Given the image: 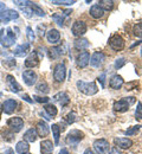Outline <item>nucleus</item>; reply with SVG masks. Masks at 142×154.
<instances>
[{"label": "nucleus", "instance_id": "49530a36", "mask_svg": "<svg viewBox=\"0 0 142 154\" xmlns=\"http://www.w3.org/2000/svg\"><path fill=\"white\" fill-rule=\"evenodd\" d=\"M83 154H95V153H94V151H92L91 148H86V149L84 151V153H83Z\"/></svg>", "mask_w": 142, "mask_h": 154}, {"label": "nucleus", "instance_id": "dca6fc26", "mask_svg": "<svg viewBox=\"0 0 142 154\" xmlns=\"http://www.w3.org/2000/svg\"><path fill=\"white\" fill-rule=\"evenodd\" d=\"M30 51V44L29 43H24L21 45H18L14 51H13V55L16 57H25Z\"/></svg>", "mask_w": 142, "mask_h": 154}, {"label": "nucleus", "instance_id": "5701e85b", "mask_svg": "<svg viewBox=\"0 0 142 154\" xmlns=\"http://www.w3.org/2000/svg\"><path fill=\"white\" fill-rule=\"evenodd\" d=\"M90 16L95 19H100L104 16V10L98 5H92L90 8Z\"/></svg>", "mask_w": 142, "mask_h": 154}, {"label": "nucleus", "instance_id": "a211bd4d", "mask_svg": "<svg viewBox=\"0 0 142 154\" xmlns=\"http://www.w3.org/2000/svg\"><path fill=\"white\" fill-rule=\"evenodd\" d=\"M38 63H39V58H38L37 52H36V51H32V52L27 56L26 60H25V66H26V68H35V66L38 65Z\"/></svg>", "mask_w": 142, "mask_h": 154}, {"label": "nucleus", "instance_id": "f8f14e48", "mask_svg": "<svg viewBox=\"0 0 142 154\" xmlns=\"http://www.w3.org/2000/svg\"><path fill=\"white\" fill-rule=\"evenodd\" d=\"M37 74L33 71V70H26V71H24V74H23V79H24V82H25V84L26 85H33V84H36V82H37Z\"/></svg>", "mask_w": 142, "mask_h": 154}, {"label": "nucleus", "instance_id": "6e6552de", "mask_svg": "<svg viewBox=\"0 0 142 154\" xmlns=\"http://www.w3.org/2000/svg\"><path fill=\"white\" fill-rule=\"evenodd\" d=\"M71 32L75 37L77 38H81V36H83L85 32H86V25L84 21L82 20H76L71 27Z\"/></svg>", "mask_w": 142, "mask_h": 154}, {"label": "nucleus", "instance_id": "37998d69", "mask_svg": "<svg viewBox=\"0 0 142 154\" xmlns=\"http://www.w3.org/2000/svg\"><path fill=\"white\" fill-rule=\"evenodd\" d=\"M38 31H39V32H38L39 36H41V37H44V35H45V26H44V25H39V26H38Z\"/></svg>", "mask_w": 142, "mask_h": 154}, {"label": "nucleus", "instance_id": "e433bc0d", "mask_svg": "<svg viewBox=\"0 0 142 154\" xmlns=\"http://www.w3.org/2000/svg\"><path fill=\"white\" fill-rule=\"evenodd\" d=\"M76 113L75 112H71V113H69L66 117H65V120H66V122L69 123V125H71V123H74L75 121H76Z\"/></svg>", "mask_w": 142, "mask_h": 154}, {"label": "nucleus", "instance_id": "0eeeda50", "mask_svg": "<svg viewBox=\"0 0 142 154\" xmlns=\"http://www.w3.org/2000/svg\"><path fill=\"white\" fill-rule=\"evenodd\" d=\"M7 126L10 127L12 133H19L24 127V121L21 117H11L7 121Z\"/></svg>", "mask_w": 142, "mask_h": 154}, {"label": "nucleus", "instance_id": "8fccbe9b", "mask_svg": "<svg viewBox=\"0 0 142 154\" xmlns=\"http://www.w3.org/2000/svg\"><path fill=\"white\" fill-rule=\"evenodd\" d=\"M23 100H25V101H27L29 103H32V100H30V97L27 96V95H24V96H23Z\"/></svg>", "mask_w": 142, "mask_h": 154}, {"label": "nucleus", "instance_id": "6ab92c4d", "mask_svg": "<svg viewBox=\"0 0 142 154\" xmlns=\"http://www.w3.org/2000/svg\"><path fill=\"white\" fill-rule=\"evenodd\" d=\"M90 63V54L88 51H82L77 56V65L80 68H85Z\"/></svg>", "mask_w": 142, "mask_h": 154}, {"label": "nucleus", "instance_id": "de8ad7c7", "mask_svg": "<svg viewBox=\"0 0 142 154\" xmlns=\"http://www.w3.org/2000/svg\"><path fill=\"white\" fill-rule=\"evenodd\" d=\"M104 77H105V74H102L101 77L98 78V81H101V83H102V87L104 85Z\"/></svg>", "mask_w": 142, "mask_h": 154}, {"label": "nucleus", "instance_id": "473e14b6", "mask_svg": "<svg viewBox=\"0 0 142 154\" xmlns=\"http://www.w3.org/2000/svg\"><path fill=\"white\" fill-rule=\"evenodd\" d=\"M62 54H63V51H62V48H52L51 50H50V58H58L61 56Z\"/></svg>", "mask_w": 142, "mask_h": 154}, {"label": "nucleus", "instance_id": "79ce46f5", "mask_svg": "<svg viewBox=\"0 0 142 154\" xmlns=\"http://www.w3.org/2000/svg\"><path fill=\"white\" fill-rule=\"evenodd\" d=\"M124 64H125V59H124V58H119V59H116V62H115V68H116V69H120Z\"/></svg>", "mask_w": 142, "mask_h": 154}, {"label": "nucleus", "instance_id": "c756f323", "mask_svg": "<svg viewBox=\"0 0 142 154\" xmlns=\"http://www.w3.org/2000/svg\"><path fill=\"white\" fill-rule=\"evenodd\" d=\"M52 134L55 137V143H59V136H61V127L58 125H52Z\"/></svg>", "mask_w": 142, "mask_h": 154}, {"label": "nucleus", "instance_id": "2eb2a0df", "mask_svg": "<svg viewBox=\"0 0 142 154\" xmlns=\"http://www.w3.org/2000/svg\"><path fill=\"white\" fill-rule=\"evenodd\" d=\"M2 108V112L5 113V114H12L14 110H16V108H17V102L14 101V100H6L4 103H2V106H1Z\"/></svg>", "mask_w": 142, "mask_h": 154}, {"label": "nucleus", "instance_id": "7ed1b4c3", "mask_svg": "<svg viewBox=\"0 0 142 154\" xmlns=\"http://www.w3.org/2000/svg\"><path fill=\"white\" fill-rule=\"evenodd\" d=\"M135 103V97H124L114 103V109L119 113H124L129 110V107Z\"/></svg>", "mask_w": 142, "mask_h": 154}, {"label": "nucleus", "instance_id": "ddd939ff", "mask_svg": "<svg viewBox=\"0 0 142 154\" xmlns=\"http://www.w3.org/2000/svg\"><path fill=\"white\" fill-rule=\"evenodd\" d=\"M36 131H37L38 136H41V137H45V136H47L49 133H50V127H49V125H47L45 121L41 120V121H38V123H37Z\"/></svg>", "mask_w": 142, "mask_h": 154}, {"label": "nucleus", "instance_id": "a19ab883", "mask_svg": "<svg viewBox=\"0 0 142 154\" xmlns=\"http://www.w3.org/2000/svg\"><path fill=\"white\" fill-rule=\"evenodd\" d=\"M33 98H35V101H37L38 103H47L49 101H50V98L49 97H41V96H33Z\"/></svg>", "mask_w": 142, "mask_h": 154}, {"label": "nucleus", "instance_id": "a18cd8bd", "mask_svg": "<svg viewBox=\"0 0 142 154\" xmlns=\"http://www.w3.org/2000/svg\"><path fill=\"white\" fill-rule=\"evenodd\" d=\"M134 85H137V82H133V83L127 84V90H133V87Z\"/></svg>", "mask_w": 142, "mask_h": 154}, {"label": "nucleus", "instance_id": "c03bdc74", "mask_svg": "<svg viewBox=\"0 0 142 154\" xmlns=\"http://www.w3.org/2000/svg\"><path fill=\"white\" fill-rule=\"evenodd\" d=\"M109 154H122V153L119 151V148H117V147H114V148H111V149H110Z\"/></svg>", "mask_w": 142, "mask_h": 154}, {"label": "nucleus", "instance_id": "20e7f679", "mask_svg": "<svg viewBox=\"0 0 142 154\" xmlns=\"http://www.w3.org/2000/svg\"><path fill=\"white\" fill-rule=\"evenodd\" d=\"M83 137H84V134L82 133L81 131H78V129H72L68 136H66V139H65V142L68 143V145H70V146H77L78 143H80V141L83 140Z\"/></svg>", "mask_w": 142, "mask_h": 154}, {"label": "nucleus", "instance_id": "5fc2aeb1", "mask_svg": "<svg viewBox=\"0 0 142 154\" xmlns=\"http://www.w3.org/2000/svg\"><path fill=\"white\" fill-rule=\"evenodd\" d=\"M25 154H31V153H25Z\"/></svg>", "mask_w": 142, "mask_h": 154}, {"label": "nucleus", "instance_id": "7c9ffc66", "mask_svg": "<svg viewBox=\"0 0 142 154\" xmlns=\"http://www.w3.org/2000/svg\"><path fill=\"white\" fill-rule=\"evenodd\" d=\"M31 10H32L33 14H37V16H39V17H44V16H45V13H44V11L41 10V6L37 5V4H35V2H31Z\"/></svg>", "mask_w": 142, "mask_h": 154}, {"label": "nucleus", "instance_id": "72a5a7b5", "mask_svg": "<svg viewBox=\"0 0 142 154\" xmlns=\"http://www.w3.org/2000/svg\"><path fill=\"white\" fill-rule=\"evenodd\" d=\"M140 128H141V126H133V127H130V128H128V129L125 131V135H128V136L135 135L140 131Z\"/></svg>", "mask_w": 142, "mask_h": 154}, {"label": "nucleus", "instance_id": "603ef678", "mask_svg": "<svg viewBox=\"0 0 142 154\" xmlns=\"http://www.w3.org/2000/svg\"><path fill=\"white\" fill-rule=\"evenodd\" d=\"M4 8H5V4H4V2H1V1H0V10H1V11H2V10H4Z\"/></svg>", "mask_w": 142, "mask_h": 154}, {"label": "nucleus", "instance_id": "9d476101", "mask_svg": "<svg viewBox=\"0 0 142 154\" xmlns=\"http://www.w3.org/2000/svg\"><path fill=\"white\" fill-rule=\"evenodd\" d=\"M109 45L113 50L115 51H121L124 48V39L122 38L120 35H114L109 39Z\"/></svg>", "mask_w": 142, "mask_h": 154}, {"label": "nucleus", "instance_id": "4be33fe9", "mask_svg": "<svg viewBox=\"0 0 142 154\" xmlns=\"http://www.w3.org/2000/svg\"><path fill=\"white\" fill-rule=\"evenodd\" d=\"M41 154H51L53 152V143L51 140H44L41 143Z\"/></svg>", "mask_w": 142, "mask_h": 154}, {"label": "nucleus", "instance_id": "39448f33", "mask_svg": "<svg viewBox=\"0 0 142 154\" xmlns=\"http://www.w3.org/2000/svg\"><path fill=\"white\" fill-rule=\"evenodd\" d=\"M19 17V13L14 10H2L0 11V24H7L11 20L17 19Z\"/></svg>", "mask_w": 142, "mask_h": 154}, {"label": "nucleus", "instance_id": "a878e982", "mask_svg": "<svg viewBox=\"0 0 142 154\" xmlns=\"http://www.w3.org/2000/svg\"><path fill=\"white\" fill-rule=\"evenodd\" d=\"M53 100L57 101V102H59L62 107H65V106L70 102L69 96L66 95V93H58V94H56V95L53 96Z\"/></svg>", "mask_w": 142, "mask_h": 154}, {"label": "nucleus", "instance_id": "bb28decb", "mask_svg": "<svg viewBox=\"0 0 142 154\" xmlns=\"http://www.w3.org/2000/svg\"><path fill=\"white\" fill-rule=\"evenodd\" d=\"M74 45L77 50H85L89 46V42L85 38H77L74 42Z\"/></svg>", "mask_w": 142, "mask_h": 154}, {"label": "nucleus", "instance_id": "c85d7f7f", "mask_svg": "<svg viewBox=\"0 0 142 154\" xmlns=\"http://www.w3.org/2000/svg\"><path fill=\"white\" fill-rule=\"evenodd\" d=\"M36 89H37L38 91L43 93V94H47V93L50 91V88H49V85H47V83H46L45 81L38 82V84L36 85Z\"/></svg>", "mask_w": 142, "mask_h": 154}, {"label": "nucleus", "instance_id": "423d86ee", "mask_svg": "<svg viewBox=\"0 0 142 154\" xmlns=\"http://www.w3.org/2000/svg\"><path fill=\"white\" fill-rule=\"evenodd\" d=\"M66 76V68L64 63H58L56 64L55 69H53V78L56 82H63Z\"/></svg>", "mask_w": 142, "mask_h": 154}, {"label": "nucleus", "instance_id": "aec40b11", "mask_svg": "<svg viewBox=\"0 0 142 154\" xmlns=\"http://www.w3.org/2000/svg\"><path fill=\"white\" fill-rule=\"evenodd\" d=\"M6 81H7V85H8V88L11 89V91H13V93H19V91L21 90L20 84L16 81V78H14L13 76L7 75Z\"/></svg>", "mask_w": 142, "mask_h": 154}, {"label": "nucleus", "instance_id": "58836bf2", "mask_svg": "<svg viewBox=\"0 0 142 154\" xmlns=\"http://www.w3.org/2000/svg\"><path fill=\"white\" fill-rule=\"evenodd\" d=\"M135 117L137 120H142V103L137 102V108L135 110Z\"/></svg>", "mask_w": 142, "mask_h": 154}, {"label": "nucleus", "instance_id": "3c124183", "mask_svg": "<svg viewBox=\"0 0 142 154\" xmlns=\"http://www.w3.org/2000/svg\"><path fill=\"white\" fill-rule=\"evenodd\" d=\"M59 154H69V151H68L66 148H62L61 152H59Z\"/></svg>", "mask_w": 142, "mask_h": 154}, {"label": "nucleus", "instance_id": "2f4dec72", "mask_svg": "<svg viewBox=\"0 0 142 154\" xmlns=\"http://www.w3.org/2000/svg\"><path fill=\"white\" fill-rule=\"evenodd\" d=\"M45 112L49 114V116L57 115V108H56L55 104H46L45 106Z\"/></svg>", "mask_w": 142, "mask_h": 154}, {"label": "nucleus", "instance_id": "4468645a", "mask_svg": "<svg viewBox=\"0 0 142 154\" xmlns=\"http://www.w3.org/2000/svg\"><path fill=\"white\" fill-rule=\"evenodd\" d=\"M46 39H47L49 43H51V44H53V45H55V44H58V43L61 42V33H59L58 30L51 29V30H49L47 33H46Z\"/></svg>", "mask_w": 142, "mask_h": 154}, {"label": "nucleus", "instance_id": "864d4df0", "mask_svg": "<svg viewBox=\"0 0 142 154\" xmlns=\"http://www.w3.org/2000/svg\"><path fill=\"white\" fill-rule=\"evenodd\" d=\"M141 56H142V48H141Z\"/></svg>", "mask_w": 142, "mask_h": 154}, {"label": "nucleus", "instance_id": "cd10ccee", "mask_svg": "<svg viewBox=\"0 0 142 154\" xmlns=\"http://www.w3.org/2000/svg\"><path fill=\"white\" fill-rule=\"evenodd\" d=\"M97 5L101 6L104 11H110L114 7V1L113 0H101V1H98Z\"/></svg>", "mask_w": 142, "mask_h": 154}, {"label": "nucleus", "instance_id": "f257e3e1", "mask_svg": "<svg viewBox=\"0 0 142 154\" xmlns=\"http://www.w3.org/2000/svg\"><path fill=\"white\" fill-rule=\"evenodd\" d=\"M16 43V35L12 32V29H2L0 31V44L4 48H11Z\"/></svg>", "mask_w": 142, "mask_h": 154}, {"label": "nucleus", "instance_id": "09e8293b", "mask_svg": "<svg viewBox=\"0 0 142 154\" xmlns=\"http://www.w3.org/2000/svg\"><path fill=\"white\" fill-rule=\"evenodd\" d=\"M5 154H14V151H13L12 148H7V149L5 151Z\"/></svg>", "mask_w": 142, "mask_h": 154}, {"label": "nucleus", "instance_id": "393cba45", "mask_svg": "<svg viewBox=\"0 0 142 154\" xmlns=\"http://www.w3.org/2000/svg\"><path fill=\"white\" fill-rule=\"evenodd\" d=\"M16 151H17V153H19V154L29 153V151H30V145H29V142H26L25 140L19 141V142L17 143V146H16Z\"/></svg>", "mask_w": 142, "mask_h": 154}, {"label": "nucleus", "instance_id": "412c9836", "mask_svg": "<svg viewBox=\"0 0 142 154\" xmlns=\"http://www.w3.org/2000/svg\"><path fill=\"white\" fill-rule=\"evenodd\" d=\"M123 84H124V81L120 75H114L109 81V85L113 89H120Z\"/></svg>", "mask_w": 142, "mask_h": 154}, {"label": "nucleus", "instance_id": "f03ea898", "mask_svg": "<svg viewBox=\"0 0 142 154\" xmlns=\"http://www.w3.org/2000/svg\"><path fill=\"white\" fill-rule=\"evenodd\" d=\"M77 88L83 94L88 96H92L98 91V88L95 82H84V81H78L77 82Z\"/></svg>", "mask_w": 142, "mask_h": 154}, {"label": "nucleus", "instance_id": "9b49d317", "mask_svg": "<svg viewBox=\"0 0 142 154\" xmlns=\"http://www.w3.org/2000/svg\"><path fill=\"white\" fill-rule=\"evenodd\" d=\"M104 60H105V55L103 52H101V51H97L90 58V64L94 68H100L102 64L104 63Z\"/></svg>", "mask_w": 142, "mask_h": 154}, {"label": "nucleus", "instance_id": "f3484780", "mask_svg": "<svg viewBox=\"0 0 142 154\" xmlns=\"http://www.w3.org/2000/svg\"><path fill=\"white\" fill-rule=\"evenodd\" d=\"M114 142L121 149H128V148H130L133 146V141L130 139H128V137H116L114 140Z\"/></svg>", "mask_w": 142, "mask_h": 154}, {"label": "nucleus", "instance_id": "f704fd0d", "mask_svg": "<svg viewBox=\"0 0 142 154\" xmlns=\"http://www.w3.org/2000/svg\"><path fill=\"white\" fill-rule=\"evenodd\" d=\"M133 32H134V35H135L136 37L142 38V23H140V24H136V25L134 26Z\"/></svg>", "mask_w": 142, "mask_h": 154}, {"label": "nucleus", "instance_id": "1a4fd4ad", "mask_svg": "<svg viewBox=\"0 0 142 154\" xmlns=\"http://www.w3.org/2000/svg\"><path fill=\"white\" fill-rule=\"evenodd\" d=\"M94 149L97 154H107L109 152V142L105 139H98L94 142Z\"/></svg>", "mask_w": 142, "mask_h": 154}, {"label": "nucleus", "instance_id": "4c0bfd02", "mask_svg": "<svg viewBox=\"0 0 142 154\" xmlns=\"http://www.w3.org/2000/svg\"><path fill=\"white\" fill-rule=\"evenodd\" d=\"M52 19L55 20L59 26L64 25V17H63V14H53L52 16Z\"/></svg>", "mask_w": 142, "mask_h": 154}, {"label": "nucleus", "instance_id": "b1692460", "mask_svg": "<svg viewBox=\"0 0 142 154\" xmlns=\"http://www.w3.org/2000/svg\"><path fill=\"white\" fill-rule=\"evenodd\" d=\"M37 137H38V134L35 128H30L24 133V140L26 142H35L37 140Z\"/></svg>", "mask_w": 142, "mask_h": 154}, {"label": "nucleus", "instance_id": "c9c22d12", "mask_svg": "<svg viewBox=\"0 0 142 154\" xmlns=\"http://www.w3.org/2000/svg\"><path fill=\"white\" fill-rule=\"evenodd\" d=\"M76 2V0H53L52 1V4H55V5H72V4H75Z\"/></svg>", "mask_w": 142, "mask_h": 154}, {"label": "nucleus", "instance_id": "ea45409f", "mask_svg": "<svg viewBox=\"0 0 142 154\" xmlns=\"http://www.w3.org/2000/svg\"><path fill=\"white\" fill-rule=\"evenodd\" d=\"M26 35H27V38H29L30 42H33L35 40V32H33V30L30 26L26 27Z\"/></svg>", "mask_w": 142, "mask_h": 154}]
</instances>
